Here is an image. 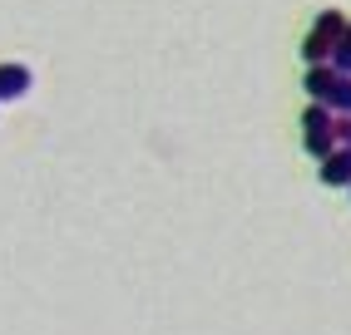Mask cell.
<instances>
[{
	"instance_id": "52a82bcc",
	"label": "cell",
	"mask_w": 351,
	"mask_h": 335,
	"mask_svg": "<svg viewBox=\"0 0 351 335\" xmlns=\"http://www.w3.org/2000/svg\"><path fill=\"white\" fill-rule=\"evenodd\" d=\"M332 69H337V75H351V25H346V35L337 44V55H332Z\"/></svg>"
},
{
	"instance_id": "5b68a950",
	"label": "cell",
	"mask_w": 351,
	"mask_h": 335,
	"mask_svg": "<svg viewBox=\"0 0 351 335\" xmlns=\"http://www.w3.org/2000/svg\"><path fill=\"white\" fill-rule=\"evenodd\" d=\"M30 94V69L25 64H0V99H25Z\"/></svg>"
},
{
	"instance_id": "8992f818",
	"label": "cell",
	"mask_w": 351,
	"mask_h": 335,
	"mask_svg": "<svg viewBox=\"0 0 351 335\" xmlns=\"http://www.w3.org/2000/svg\"><path fill=\"white\" fill-rule=\"evenodd\" d=\"M326 109H332V113H351V75H337V89L326 94Z\"/></svg>"
},
{
	"instance_id": "3957f363",
	"label": "cell",
	"mask_w": 351,
	"mask_h": 335,
	"mask_svg": "<svg viewBox=\"0 0 351 335\" xmlns=\"http://www.w3.org/2000/svg\"><path fill=\"white\" fill-rule=\"evenodd\" d=\"M322 183L326 187H351V148H337L322 158Z\"/></svg>"
},
{
	"instance_id": "7a4b0ae2",
	"label": "cell",
	"mask_w": 351,
	"mask_h": 335,
	"mask_svg": "<svg viewBox=\"0 0 351 335\" xmlns=\"http://www.w3.org/2000/svg\"><path fill=\"white\" fill-rule=\"evenodd\" d=\"M302 148H307L317 163L326 153H337L341 143H337V113L326 109V104H312L307 113H302Z\"/></svg>"
},
{
	"instance_id": "6da1fadb",
	"label": "cell",
	"mask_w": 351,
	"mask_h": 335,
	"mask_svg": "<svg viewBox=\"0 0 351 335\" xmlns=\"http://www.w3.org/2000/svg\"><path fill=\"white\" fill-rule=\"evenodd\" d=\"M346 25H351V20H346L341 10H322L317 25L307 30V40H302V59H307V64H332V55H337Z\"/></svg>"
},
{
	"instance_id": "ba28073f",
	"label": "cell",
	"mask_w": 351,
	"mask_h": 335,
	"mask_svg": "<svg viewBox=\"0 0 351 335\" xmlns=\"http://www.w3.org/2000/svg\"><path fill=\"white\" fill-rule=\"evenodd\" d=\"M337 143L351 148V113H337Z\"/></svg>"
},
{
	"instance_id": "277c9868",
	"label": "cell",
	"mask_w": 351,
	"mask_h": 335,
	"mask_svg": "<svg viewBox=\"0 0 351 335\" xmlns=\"http://www.w3.org/2000/svg\"><path fill=\"white\" fill-rule=\"evenodd\" d=\"M302 89L312 94V104H326V94L337 89V69H332V64H307V79H302Z\"/></svg>"
}]
</instances>
